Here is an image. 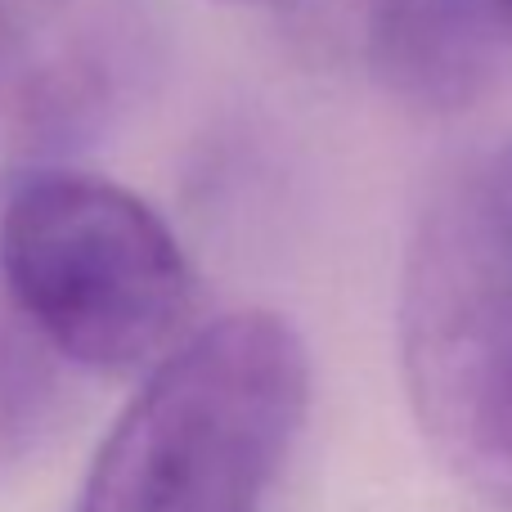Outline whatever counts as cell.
<instances>
[{"mask_svg":"<svg viewBox=\"0 0 512 512\" xmlns=\"http://www.w3.org/2000/svg\"><path fill=\"white\" fill-rule=\"evenodd\" d=\"M310 400L297 328L221 315L135 391L86 472L77 512H261Z\"/></svg>","mask_w":512,"mask_h":512,"instance_id":"1","label":"cell"},{"mask_svg":"<svg viewBox=\"0 0 512 512\" xmlns=\"http://www.w3.org/2000/svg\"><path fill=\"white\" fill-rule=\"evenodd\" d=\"M400 364L436 454L512 508V149L450 176L418 216Z\"/></svg>","mask_w":512,"mask_h":512,"instance_id":"2","label":"cell"},{"mask_svg":"<svg viewBox=\"0 0 512 512\" xmlns=\"http://www.w3.org/2000/svg\"><path fill=\"white\" fill-rule=\"evenodd\" d=\"M0 288L81 373H126L176 342L194 270L140 194L68 167L5 194Z\"/></svg>","mask_w":512,"mask_h":512,"instance_id":"3","label":"cell"},{"mask_svg":"<svg viewBox=\"0 0 512 512\" xmlns=\"http://www.w3.org/2000/svg\"><path fill=\"white\" fill-rule=\"evenodd\" d=\"M162 68L153 0H0V198L117 140Z\"/></svg>","mask_w":512,"mask_h":512,"instance_id":"4","label":"cell"},{"mask_svg":"<svg viewBox=\"0 0 512 512\" xmlns=\"http://www.w3.org/2000/svg\"><path fill=\"white\" fill-rule=\"evenodd\" d=\"M373 68L400 99L432 113H459L508 59V45L468 0H373Z\"/></svg>","mask_w":512,"mask_h":512,"instance_id":"5","label":"cell"},{"mask_svg":"<svg viewBox=\"0 0 512 512\" xmlns=\"http://www.w3.org/2000/svg\"><path fill=\"white\" fill-rule=\"evenodd\" d=\"M77 373L0 288V486L23 477L72 423Z\"/></svg>","mask_w":512,"mask_h":512,"instance_id":"6","label":"cell"},{"mask_svg":"<svg viewBox=\"0 0 512 512\" xmlns=\"http://www.w3.org/2000/svg\"><path fill=\"white\" fill-rule=\"evenodd\" d=\"M472 9L481 14V23L499 36V41L512 50V0H468Z\"/></svg>","mask_w":512,"mask_h":512,"instance_id":"7","label":"cell"},{"mask_svg":"<svg viewBox=\"0 0 512 512\" xmlns=\"http://www.w3.org/2000/svg\"><path fill=\"white\" fill-rule=\"evenodd\" d=\"M225 5H283V0H225Z\"/></svg>","mask_w":512,"mask_h":512,"instance_id":"8","label":"cell"}]
</instances>
